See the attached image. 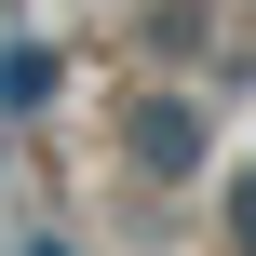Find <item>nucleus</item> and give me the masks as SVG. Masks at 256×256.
Wrapping results in <instances>:
<instances>
[{
	"label": "nucleus",
	"mask_w": 256,
	"mask_h": 256,
	"mask_svg": "<svg viewBox=\"0 0 256 256\" xmlns=\"http://www.w3.org/2000/svg\"><path fill=\"white\" fill-rule=\"evenodd\" d=\"M122 148H135V176H148V189H189V176L216 162V122H202V108H189V94L162 81V94H135V122H122Z\"/></svg>",
	"instance_id": "nucleus-1"
},
{
	"label": "nucleus",
	"mask_w": 256,
	"mask_h": 256,
	"mask_svg": "<svg viewBox=\"0 0 256 256\" xmlns=\"http://www.w3.org/2000/svg\"><path fill=\"white\" fill-rule=\"evenodd\" d=\"M27 256H68V243H54V230H40V243H27Z\"/></svg>",
	"instance_id": "nucleus-4"
},
{
	"label": "nucleus",
	"mask_w": 256,
	"mask_h": 256,
	"mask_svg": "<svg viewBox=\"0 0 256 256\" xmlns=\"http://www.w3.org/2000/svg\"><path fill=\"white\" fill-rule=\"evenodd\" d=\"M230 230H243V256H256V176H230Z\"/></svg>",
	"instance_id": "nucleus-3"
},
{
	"label": "nucleus",
	"mask_w": 256,
	"mask_h": 256,
	"mask_svg": "<svg viewBox=\"0 0 256 256\" xmlns=\"http://www.w3.org/2000/svg\"><path fill=\"white\" fill-rule=\"evenodd\" d=\"M202 40H216L202 0H162V14H148V54H202Z\"/></svg>",
	"instance_id": "nucleus-2"
}]
</instances>
